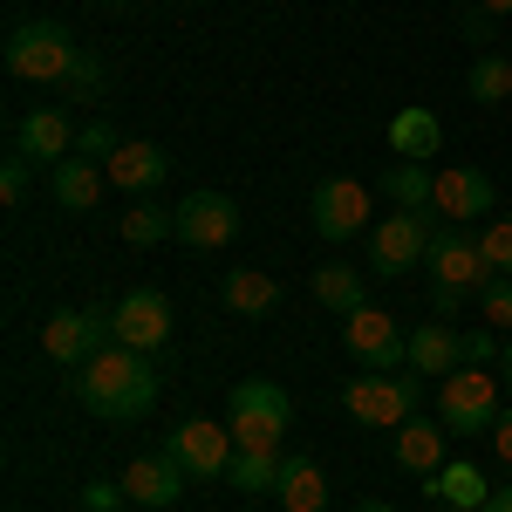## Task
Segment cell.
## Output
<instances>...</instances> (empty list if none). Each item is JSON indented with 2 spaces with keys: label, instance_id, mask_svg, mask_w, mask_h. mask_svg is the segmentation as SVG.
Masks as SVG:
<instances>
[{
  "label": "cell",
  "instance_id": "484cf974",
  "mask_svg": "<svg viewBox=\"0 0 512 512\" xmlns=\"http://www.w3.org/2000/svg\"><path fill=\"white\" fill-rule=\"evenodd\" d=\"M315 301L328 308V315H355V308L369 301V287H362V274H355V267L328 260V267H315Z\"/></svg>",
  "mask_w": 512,
  "mask_h": 512
},
{
  "label": "cell",
  "instance_id": "277c9868",
  "mask_svg": "<svg viewBox=\"0 0 512 512\" xmlns=\"http://www.w3.org/2000/svg\"><path fill=\"white\" fill-rule=\"evenodd\" d=\"M287 417H294V396L280 390V383H267V376H246V383H233L226 424H233V444H239V451H280Z\"/></svg>",
  "mask_w": 512,
  "mask_h": 512
},
{
  "label": "cell",
  "instance_id": "f35d334b",
  "mask_svg": "<svg viewBox=\"0 0 512 512\" xmlns=\"http://www.w3.org/2000/svg\"><path fill=\"white\" fill-rule=\"evenodd\" d=\"M485 512H512V478H506V485H492V499H485Z\"/></svg>",
  "mask_w": 512,
  "mask_h": 512
},
{
  "label": "cell",
  "instance_id": "d4e9b609",
  "mask_svg": "<svg viewBox=\"0 0 512 512\" xmlns=\"http://www.w3.org/2000/svg\"><path fill=\"white\" fill-rule=\"evenodd\" d=\"M274 499L287 512H321V506H328V478H321V465H315V458H287Z\"/></svg>",
  "mask_w": 512,
  "mask_h": 512
},
{
  "label": "cell",
  "instance_id": "4fadbf2b",
  "mask_svg": "<svg viewBox=\"0 0 512 512\" xmlns=\"http://www.w3.org/2000/svg\"><path fill=\"white\" fill-rule=\"evenodd\" d=\"M308 219H315V239H355L362 226H369V185H355V178H328V185H315Z\"/></svg>",
  "mask_w": 512,
  "mask_h": 512
},
{
  "label": "cell",
  "instance_id": "8d00e7d4",
  "mask_svg": "<svg viewBox=\"0 0 512 512\" xmlns=\"http://www.w3.org/2000/svg\"><path fill=\"white\" fill-rule=\"evenodd\" d=\"M492 451H499V465H512V410H499V424H492Z\"/></svg>",
  "mask_w": 512,
  "mask_h": 512
},
{
  "label": "cell",
  "instance_id": "d590c367",
  "mask_svg": "<svg viewBox=\"0 0 512 512\" xmlns=\"http://www.w3.org/2000/svg\"><path fill=\"white\" fill-rule=\"evenodd\" d=\"M117 144H123V137H117V130H110L103 117H96V123H82V137H76V151H82V158H110Z\"/></svg>",
  "mask_w": 512,
  "mask_h": 512
},
{
  "label": "cell",
  "instance_id": "836d02e7",
  "mask_svg": "<svg viewBox=\"0 0 512 512\" xmlns=\"http://www.w3.org/2000/svg\"><path fill=\"white\" fill-rule=\"evenodd\" d=\"M28 185H35V158L7 151V164H0V198H7V205H21V198H28Z\"/></svg>",
  "mask_w": 512,
  "mask_h": 512
},
{
  "label": "cell",
  "instance_id": "ac0fdd59",
  "mask_svg": "<svg viewBox=\"0 0 512 512\" xmlns=\"http://www.w3.org/2000/svg\"><path fill=\"white\" fill-rule=\"evenodd\" d=\"M103 171H110V185L130 198H151L164 185V171H171V158H164L158 144H117L110 158H103Z\"/></svg>",
  "mask_w": 512,
  "mask_h": 512
},
{
  "label": "cell",
  "instance_id": "e575fe53",
  "mask_svg": "<svg viewBox=\"0 0 512 512\" xmlns=\"http://www.w3.org/2000/svg\"><path fill=\"white\" fill-rule=\"evenodd\" d=\"M117 506H130L123 478H89V485H82V512H117Z\"/></svg>",
  "mask_w": 512,
  "mask_h": 512
},
{
  "label": "cell",
  "instance_id": "7a4b0ae2",
  "mask_svg": "<svg viewBox=\"0 0 512 512\" xmlns=\"http://www.w3.org/2000/svg\"><path fill=\"white\" fill-rule=\"evenodd\" d=\"M424 369H369V376H355L349 390H342V403H349L355 424H369V431H403L410 417H424Z\"/></svg>",
  "mask_w": 512,
  "mask_h": 512
},
{
  "label": "cell",
  "instance_id": "8992f818",
  "mask_svg": "<svg viewBox=\"0 0 512 512\" xmlns=\"http://www.w3.org/2000/svg\"><path fill=\"white\" fill-rule=\"evenodd\" d=\"M0 55H7V76L62 82V76H69V62H76V41H69L62 21H21L14 35L0 41Z\"/></svg>",
  "mask_w": 512,
  "mask_h": 512
},
{
  "label": "cell",
  "instance_id": "ba28073f",
  "mask_svg": "<svg viewBox=\"0 0 512 512\" xmlns=\"http://www.w3.org/2000/svg\"><path fill=\"white\" fill-rule=\"evenodd\" d=\"M110 342H117L110 315H89V308H55V315L41 321V355H48V362H62V369L96 362Z\"/></svg>",
  "mask_w": 512,
  "mask_h": 512
},
{
  "label": "cell",
  "instance_id": "603a6c76",
  "mask_svg": "<svg viewBox=\"0 0 512 512\" xmlns=\"http://www.w3.org/2000/svg\"><path fill=\"white\" fill-rule=\"evenodd\" d=\"M424 492H431L437 506L485 512V499H492V478H478V465H465V458H451L444 472H431V478H424Z\"/></svg>",
  "mask_w": 512,
  "mask_h": 512
},
{
  "label": "cell",
  "instance_id": "f1b7e54d",
  "mask_svg": "<svg viewBox=\"0 0 512 512\" xmlns=\"http://www.w3.org/2000/svg\"><path fill=\"white\" fill-rule=\"evenodd\" d=\"M178 233V212H164V205H151V198H137L130 212H123V239L130 246H158V239Z\"/></svg>",
  "mask_w": 512,
  "mask_h": 512
},
{
  "label": "cell",
  "instance_id": "83f0119b",
  "mask_svg": "<svg viewBox=\"0 0 512 512\" xmlns=\"http://www.w3.org/2000/svg\"><path fill=\"white\" fill-rule=\"evenodd\" d=\"M472 96L492 110V103H506L512 96V55H499V48H478L472 62Z\"/></svg>",
  "mask_w": 512,
  "mask_h": 512
},
{
  "label": "cell",
  "instance_id": "44dd1931",
  "mask_svg": "<svg viewBox=\"0 0 512 512\" xmlns=\"http://www.w3.org/2000/svg\"><path fill=\"white\" fill-rule=\"evenodd\" d=\"M437 144H444V123H437L424 103H410V110H396V117H390V151H396V158L431 164Z\"/></svg>",
  "mask_w": 512,
  "mask_h": 512
},
{
  "label": "cell",
  "instance_id": "e0dca14e",
  "mask_svg": "<svg viewBox=\"0 0 512 512\" xmlns=\"http://www.w3.org/2000/svg\"><path fill=\"white\" fill-rule=\"evenodd\" d=\"M185 465H178V458H171V451H151V458H137V465H130V472H123V492H130V506H178V499H185Z\"/></svg>",
  "mask_w": 512,
  "mask_h": 512
},
{
  "label": "cell",
  "instance_id": "6da1fadb",
  "mask_svg": "<svg viewBox=\"0 0 512 512\" xmlns=\"http://www.w3.org/2000/svg\"><path fill=\"white\" fill-rule=\"evenodd\" d=\"M158 390H164V383H158V369H151V355L123 349V342H110L96 362H82V369H76V396L96 410V417H110V424H137V417H151Z\"/></svg>",
  "mask_w": 512,
  "mask_h": 512
},
{
  "label": "cell",
  "instance_id": "3957f363",
  "mask_svg": "<svg viewBox=\"0 0 512 512\" xmlns=\"http://www.w3.org/2000/svg\"><path fill=\"white\" fill-rule=\"evenodd\" d=\"M424 280H431V315L451 321L465 308V294H478V287L492 280V267H485V253H478V239L465 233V226H444V233L431 239Z\"/></svg>",
  "mask_w": 512,
  "mask_h": 512
},
{
  "label": "cell",
  "instance_id": "1f68e13d",
  "mask_svg": "<svg viewBox=\"0 0 512 512\" xmlns=\"http://www.w3.org/2000/svg\"><path fill=\"white\" fill-rule=\"evenodd\" d=\"M478 321L499 328V335H512V280L506 274H492L485 287H478Z\"/></svg>",
  "mask_w": 512,
  "mask_h": 512
},
{
  "label": "cell",
  "instance_id": "ab89813d",
  "mask_svg": "<svg viewBox=\"0 0 512 512\" xmlns=\"http://www.w3.org/2000/svg\"><path fill=\"white\" fill-rule=\"evenodd\" d=\"M478 14H492V21H499V14H512V0H478Z\"/></svg>",
  "mask_w": 512,
  "mask_h": 512
},
{
  "label": "cell",
  "instance_id": "9a60e30c",
  "mask_svg": "<svg viewBox=\"0 0 512 512\" xmlns=\"http://www.w3.org/2000/svg\"><path fill=\"white\" fill-rule=\"evenodd\" d=\"M403 369H424V376L444 383L451 369H465V335H458L444 315L417 321V328H410V342H403Z\"/></svg>",
  "mask_w": 512,
  "mask_h": 512
},
{
  "label": "cell",
  "instance_id": "ffe728a7",
  "mask_svg": "<svg viewBox=\"0 0 512 512\" xmlns=\"http://www.w3.org/2000/svg\"><path fill=\"white\" fill-rule=\"evenodd\" d=\"M103 185H110V171H103L96 158H82V151L48 171V192H55V205H62V212H89V205L103 198Z\"/></svg>",
  "mask_w": 512,
  "mask_h": 512
},
{
  "label": "cell",
  "instance_id": "5bb4252c",
  "mask_svg": "<svg viewBox=\"0 0 512 512\" xmlns=\"http://www.w3.org/2000/svg\"><path fill=\"white\" fill-rule=\"evenodd\" d=\"M178 239L198 246V253L233 246V239H239V205L226 192H192L185 205H178Z\"/></svg>",
  "mask_w": 512,
  "mask_h": 512
},
{
  "label": "cell",
  "instance_id": "7bdbcfd3",
  "mask_svg": "<svg viewBox=\"0 0 512 512\" xmlns=\"http://www.w3.org/2000/svg\"><path fill=\"white\" fill-rule=\"evenodd\" d=\"M110 7H130V0H110Z\"/></svg>",
  "mask_w": 512,
  "mask_h": 512
},
{
  "label": "cell",
  "instance_id": "4316f807",
  "mask_svg": "<svg viewBox=\"0 0 512 512\" xmlns=\"http://www.w3.org/2000/svg\"><path fill=\"white\" fill-rule=\"evenodd\" d=\"M280 472H287V458L280 451H239L226 485H233L239 499H260V492H280Z\"/></svg>",
  "mask_w": 512,
  "mask_h": 512
},
{
  "label": "cell",
  "instance_id": "5b68a950",
  "mask_svg": "<svg viewBox=\"0 0 512 512\" xmlns=\"http://www.w3.org/2000/svg\"><path fill=\"white\" fill-rule=\"evenodd\" d=\"M437 424L451 437H492L499 424V376L492 369H451L444 383H437Z\"/></svg>",
  "mask_w": 512,
  "mask_h": 512
},
{
  "label": "cell",
  "instance_id": "b9f144b4",
  "mask_svg": "<svg viewBox=\"0 0 512 512\" xmlns=\"http://www.w3.org/2000/svg\"><path fill=\"white\" fill-rule=\"evenodd\" d=\"M355 512H396V506H383V499H376V506H355Z\"/></svg>",
  "mask_w": 512,
  "mask_h": 512
},
{
  "label": "cell",
  "instance_id": "2e32d148",
  "mask_svg": "<svg viewBox=\"0 0 512 512\" xmlns=\"http://www.w3.org/2000/svg\"><path fill=\"white\" fill-rule=\"evenodd\" d=\"M76 137L82 130L62 117V110H28V117L14 123V151L35 158V164H48V171H55L62 158H76Z\"/></svg>",
  "mask_w": 512,
  "mask_h": 512
},
{
  "label": "cell",
  "instance_id": "52a82bcc",
  "mask_svg": "<svg viewBox=\"0 0 512 512\" xmlns=\"http://www.w3.org/2000/svg\"><path fill=\"white\" fill-rule=\"evenodd\" d=\"M444 233L431 212H390V219H376V233H369V267L383 280H403L417 260H431V239Z\"/></svg>",
  "mask_w": 512,
  "mask_h": 512
},
{
  "label": "cell",
  "instance_id": "60d3db41",
  "mask_svg": "<svg viewBox=\"0 0 512 512\" xmlns=\"http://www.w3.org/2000/svg\"><path fill=\"white\" fill-rule=\"evenodd\" d=\"M499 383L512 390V342H506V362H499Z\"/></svg>",
  "mask_w": 512,
  "mask_h": 512
},
{
  "label": "cell",
  "instance_id": "cb8c5ba5",
  "mask_svg": "<svg viewBox=\"0 0 512 512\" xmlns=\"http://www.w3.org/2000/svg\"><path fill=\"white\" fill-rule=\"evenodd\" d=\"M383 192L396 198V212H431V219H437V171H431V164L396 158L390 171H383Z\"/></svg>",
  "mask_w": 512,
  "mask_h": 512
},
{
  "label": "cell",
  "instance_id": "8fae6325",
  "mask_svg": "<svg viewBox=\"0 0 512 512\" xmlns=\"http://www.w3.org/2000/svg\"><path fill=\"white\" fill-rule=\"evenodd\" d=\"M110 328H117L123 349L158 355L164 342H171V301H164L158 287H137V294H123L117 308H110Z\"/></svg>",
  "mask_w": 512,
  "mask_h": 512
},
{
  "label": "cell",
  "instance_id": "d6a6232c",
  "mask_svg": "<svg viewBox=\"0 0 512 512\" xmlns=\"http://www.w3.org/2000/svg\"><path fill=\"white\" fill-rule=\"evenodd\" d=\"M506 362V342H499V328H465V369H499Z\"/></svg>",
  "mask_w": 512,
  "mask_h": 512
},
{
  "label": "cell",
  "instance_id": "74e56055",
  "mask_svg": "<svg viewBox=\"0 0 512 512\" xmlns=\"http://www.w3.org/2000/svg\"><path fill=\"white\" fill-rule=\"evenodd\" d=\"M465 35L485 48V41H492V14H465Z\"/></svg>",
  "mask_w": 512,
  "mask_h": 512
},
{
  "label": "cell",
  "instance_id": "f546056e",
  "mask_svg": "<svg viewBox=\"0 0 512 512\" xmlns=\"http://www.w3.org/2000/svg\"><path fill=\"white\" fill-rule=\"evenodd\" d=\"M69 103H96L103 96V55H89V48H76V62H69V76L55 82Z\"/></svg>",
  "mask_w": 512,
  "mask_h": 512
},
{
  "label": "cell",
  "instance_id": "9c48e42d",
  "mask_svg": "<svg viewBox=\"0 0 512 512\" xmlns=\"http://www.w3.org/2000/svg\"><path fill=\"white\" fill-rule=\"evenodd\" d=\"M158 451H171L192 478H226V472H233V458H239L233 424H212V417H185V424H171V437H164Z\"/></svg>",
  "mask_w": 512,
  "mask_h": 512
},
{
  "label": "cell",
  "instance_id": "d6986e66",
  "mask_svg": "<svg viewBox=\"0 0 512 512\" xmlns=\"http://www.w3.org/2000/svg\"><path fill=\"white\" fill-rule=\"evenodd\" d=\"M396 444V465H403V472H417V478H431V472H444V465H451V458H444V444H451V431H444V424H424V417H410V424H403V431H390Z\"/></svg>",
  "mask_w": 512,
  "mask_h": 512
},
{
  "label": "cell",
  "instance_id": "4dcf8cb0",
  "mask_svg": "<svg viewBox=\"0 0 512 512\" xmlns=\"http://www.w3.org/2000/svg\"><path fill=\"white\" fill-rule=\"evenodd\" d=\"M478 253H485V267H492V274L512 280V212H492V219L478 226Z\"/></svg>",
  "mask_w": 512,
  "mask_h": 512
},
{
  "label": "cell",
  "instance_id": "7402d4cb",
  "mask_svg": "<svg viewBox=\"0 0 512 512\" xmlns=\"http://www.w3.org/2000/svg\"><path fill=\"white\" fill-rule=\"evenodd\" d=\"M219 301L233 308V315H274L280 308V280L274 274H260V267H233V274L219 280Z\"/></svg>",
  "mask_w": 512,
  "mask_h": 512
},
{
  "label": "cell",
  "instance_id": "30bf717a",
  "mask_svg": "<svg viewBox=\"0 0 512 512\" xmlns=\"http://www.w3.org/2000/svg\"><path fill=\"white\" fill-rule=\"evenodd\" d=\"M342 342H349V355L362 362V369L383 376V369H403V342H410V335L396 328V315H383V308L362 301L355 315H342Z\"/></svg>",
  "mask_w": 512,
  "mask_h": 512
},
{
  "label": "cell",
  "instance_id": "7c38bea8",
  "mask_svg": "<svg viewBox=\"0 0 512 512\" xmlns=\"http://www.w3.org/2000/svg\"><path fill=\"white\" fill-rule=\"evenodd\" d=\"M492 205H499V185H492L478 164H444V171H437V219L478 226V219H492Z\"/></svg>",
  "mask_w": 512,
  "mask_h": 512
}]
</instances>
